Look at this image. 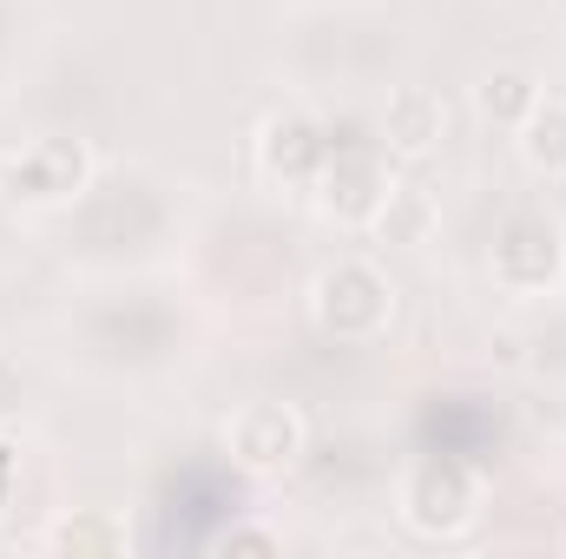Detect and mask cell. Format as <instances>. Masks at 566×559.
Segmentation results:
<instances>
[{
  "label": "cell",
  "instance_id": "2",
  "mask_svg": "<svg viewBox=\"0 0 566 559\" xmlns=\"http://www.w3.org/2000/svg\"><path fill=\"white\" fill-rule=\"evenodd\" d=\"M86 184H93V151L80 139H66V133L27 139L20 151L0 158V204L7 211H27V218L66 211Z\"/></svg>",
  "mask_w": 566,
  "mask_h": 559
},
{
  "label": "cell",
  "instance_id": "6",
  "mask_svg": "<svg viewBox=\"0 0 566 559\" xmlns=\"http://www.w3.org/2000/svg\"><path fill=\"white\" fill-rule=\"evenodd\" d=\"M303 441H310V428L290 402H244L224 421V447L244 474H290L303 461Z\"/></svg>",
  "mask_w": 566,
  "mask_h": 559
},
{
  "label": "cell",
  "instance_id": "10",
  "mask_svg": "<svg viewBox=\"0 0 566 559\" xmlns=\"http://www.w3.org/2000/svg\"><path fill=\"white\" fill-rule=\"evenodd\" d=\"M534 99H541V80L527 73V66H488L481 80H474V113L488 119V126H521L527 113H534Z\"/></svg>",
  "mask_w": 566,
  "mask_h": 559
},
{
  "label": "cell",
  "instance_id": "5",
  "mask_svg": "<svg viewBox=\"0 0 566 559\" xmlns=\"http://www.w3.org/2000/svg\"><path fill=\"white\" fill-rule=\"evenodd\" d=\"M316 204L343 224H376V211L389 204L396 191V171H389V151L382 145H329L323 158V178L310 184Z\"/></svg>",
  "mask_w": 566,
  "mask_h": 559
},
{
  "label": "cell",
  "instance_id": "3",
  "mask_svg": "<svg viewBox=\"0 0 566 559\" xmlns=\"http://www.w3.org/2000/svg\"><path fill=\"white\" fill-rule=\"evenodd\" d=\"M310 316L336 342H376L389 329V316H396V283L369 257H336L310 283Z\"/></svg>",
  "mask_w": 566,
  "mask_h": 559
},
{
  "label": "cell",
  "instance_id": "4",
  "mask_svg": "<svg viewBox=\"0 0 566 559\" xmlns=\"http://www.w3.org/2000/svg\"><path fill=\"white\" fill-rule=\"evenodd\" d=\"M566 277V231L547 211H514L494 238V283L514 296H547Z\"/></svg>",
  "mask_w": 566,
  "mask_h": 559
},
{
  "label": "cell",
  "instance_id": "1",
  "mask_svg": "<svg viewBox=\"0 0 566 559\" xmlns=\"http://www.w3.org/2000/svg\"><path fill=\"white\" fill-rule=\"evenodd\" d=\"M396 514L409 534L422 540H454L481 520V467L461 454H422L402 487H396Z\"/></svg>",
  "mask_w": 566,
  "mask_h": 559
},
{
  "label": "cell",
  "instance_id": "8",
  "mask_svg": "<svg viewBox=\"0 0 566 559\" xmlns=\"http://www.w3.org/2000/svg\"><path fill=\"white\" fill-rule=\"evenodd\" d=\"M441 139H448V106H441V93H428V86L389 93V106H382V139H376L389 158H428Z\"/></svg>",
  "mask_w": 566,
  "mask_h": 559
},
{
  "label": "cell",
  "instance_id": "12",
  "mask_svg": "<svg viewBox=\"0 0 566 559\" xmlns=\"http://www.w3.org/2000/svg\"><path fill=\"white\" fill-rule=\"evenodd\" d=\"M46 547H126V527H106V520H60L46 534Z\"/></svg>",
  "mask_w": 566,
  "mask_h": 559
},
{
  "label": "cell",
  "instance_id": "11",
  "mask_svg": "<svg viewBox=\"0 0 566 559\" xmlns=\"http://www.w3.org/2000/svg\"><path fill=\"white\" fill-rule=\"evenodd\" d=\"M369 231H382L389 244H428V231H434V204H428V191L396 184V191H389V204L376 211V224H369Z\"/></svg>",
  "mask_w": 566,
  "mask_h": 559
},
{
  "label": "cell",
  "instance_id": "7",
  "mask_svg": "<svg viewBox=\"0 0 566 559\" xmlns=\"http://www.w3.org/2000/svg\"><path fill=\"white\" fill-rule=\"evenodd\" d=\"M258 171L271 178V184H290V191H310L316 178H323V158H329V139H323V126L310 119V113H296V106H283V113H264V126H258Z\"/></svg>",
  "mask_w": 566,
  "mask_h": 559
},
{
  "label": "cell",
  "instance_id": "13",
  "mask_svg": "<svg viewBox=\"0 0 566 559\" xmlns=\"http://www.w3.org/2000/svg\"><path fill=\"white\" fill-rule=\"evenodd\" d=\"M224 547L238 553V547H283L277 534H264V527H244V534H224Z\"/></svg>",
  "mask_w": 566,
  "mask_h": 559
},
{
  "label": "cell",
  "instance_id": "14",
  "mask_svg": "<svg viewBox=\"0 0 566 559\" xmlns=\"http://www.w3.org/2000/svg\"><path fill=\"white\" fill-rule=\"evenodd\" d=\"M13 467H20V461H13V447L0 441V507H7V494H13Z\"/></svg>",
  "mask_w": 566,
  "mask_h": 559
},
{
  "label": "cell",
  "instance_id": "9",
  "mask_svg": "<svg viewBox=\"0 0 566 559\" xmlns=\"http://www.w3.org/2000/svg\"><path fill=\"white\" fill-rule=\"evenodd\" d=\"M514 151L527 158V171L566 178V99L560 93H541L534 99V113L514 126Z\"/></svg>",
  "mask_w": 566,
  "mask_h": 559
}]
</instances>
